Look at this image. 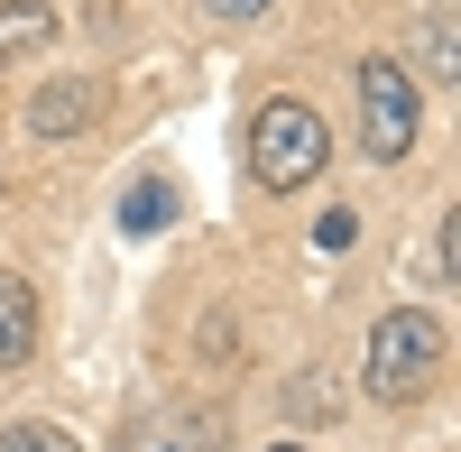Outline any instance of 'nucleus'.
<instances>
[{
	"mask_svg": "<svg viewBox=\"0 0 461 452\" xmlns=\"http://www.w3.org/2000/svg\"><path fill=\"white\" fill-rule=\"evenodd\" d=\"M351 231H360V212H323V221H314L323 249H351Z\"/></svg>",
	"mask_w": 461,
	"mask_h": 452,
	"instance_id": "12",
	"label": "nucleus"
},
{
	"mask_svg": "<svg viewBox=\"0 0 461 452\" xmlns=\"http://www.w3.org/2000/svg\"><path fill=\"white\" fill-rule=\"evenodd\" d=\"M452 231H461V221H434V240H425V277L434 286H452Z\"/></svg>",
	"mask_w": 461,
	"mask_h": 452,
	"instance_id": "11",
	"label": "nucleus"
},
{
	"mask_svg": "<svg viewBox=\"0 0 461 452\" xmlns=\"http://www.w3.org/2000/svg\"><path fill=\"white\" fill-rule=\"evenodd\" d=\"M434 369H443V323H434L425 305L378 314V332H369V397H378V406L425 397V388H434Z\"/></svg>",
	"mask_w": 461,
	"mask_h": 452,
	"instance_id": "2",
	"label": "nucleus"
},
{
	"mask_svg": "<svg viewBox=\"0 0 461 452\" xmlns=\"http://www.w3.org/2000/svg\"><path fill=\"white\" fill-rule=\"evenodd\" d=\"M212 10H221V19H258L267 0H212Z\"/></svg>",
	"mask_w": 461,
	"mask_h": 452,
	"instance_id": "13",
	"label": "nucleus"
},
{
	"mask_svg": "<svg viewBox=\"0 0 461 452\" xmlns=\"http://www.w3.org/2000/svg\"><path fill=\"white\" fill-rule=\"evenodd\" d=\"M360 148H369L378 167H397L406 148H415V84H406L397 56H369L360 65Z\"/></svg>",
	"mask_w": 461,
	"mask_h": 452,
	"instance_id": "3",
	"label": "nucleus"
},
{
	"mask_svg": "<svg viewBox=\"0 0 461 452\" xmlns=\"http://www.w3.org/2000/svg\"><path fill=\"white\" fill-rule=\"evenodd\" d=\"M323 158H332V139H323V111H314V102L277 93V102L249 121V176L267 185V194H304V185L323 176Z\"/></svg>",
	"mask_w": 461,
	"mask_h": 452,
	"instance_id": "1",
	"label": "nucleus"
},
{
	"mask_svg": "<svg viewBox=\"0 0 461 452\" xmlns=\"http://www.w3.org/2000/svg\"><path fill=\"white\" fill-rule=\"evenodd\" d=\"M415 56H425V84H461V19H452V0H434V10H425Z\"/></svg>",
	"mask_w": 461,
	"mask_h": 452,
	"instance_id": "6",
	"label": "nucleus"
},
{
	"mask_svg": "<svg viewBox=\"0 0 461 452\" xmlns=\"http://www.w3.org/2000/svg\"><path fill=\"white\" fill-rule=\"evenodd\" d=\"M28 351H37V286L0 268V369H28Z\"/></svg>",
	"mask_w": 461,
	"mask_h": 452,
	"instance_id": "5",
	"label": "nucleus"
},
{
	"mask_svg": "<svg viewBox=\"0 0 461 452\" xmlns=\"http://www.w3.org/2000/svg\"><path fill=\"white\" fill-rule=\"evenodd\" d=\"M121 452H212V416H148Z\"/></svg>",
	"mask_w": 461,
	"mask_h": 452,
	"instance_id": "7",
	"label": "nucleus"
},
{
	"mask_svg": "<svg viewBox=\"0 0 461 452\" xmlns=\"http://www.w3.org/2000/svg\"><path fill=\"white\" fill-rule=\"evenodd\" d=\"M267 452H304V443H267Z\"/></svg>",
	"mask_w": 461,
	"mask_h": 452,
	"instance_id": "14",
	"label": "nucleus"
},
{
	"mask_svg": "<svg viewBox=\"0 0 461 452\" xmlns=\"http://www.w3.org/2000/svg\"><path fill=\"white\" fill-rule=\"evenodd\" d=\"M47 37H56V10H47V0H10V10H0V65H10V56H37Z\"/></svg>",
	"mask_w": 461,
	"mask_h": 452,
	"instance_id": "8",
	"label": "nucleus"
},
{
	"mask_svg": "<svg viewBox=\"0 0 461 452\" xmlns=\"http://www.w3.org/2000/svg\"><path fill=\"white\" fill-rule=\"evenodd\" d=\"M0 452H84L65 425H0Z\"/></svg>",
	"mask_w": 461,
	"mask_h": 452,
	"instance_id": "10",
	"label": "nucleus"
},
{
	"mask_svg": "<svg viewBox=\"0 0 461 452\" xmlns=\"http://www.w3.org/2000/svg\"><path fill=\"white\" fill-rule=\"evenodd\" d=\"M93 121H102V74H56V84L28 93V130L37 139H74Z\"/></svg>",
	"mask_w": 461,
	"mask_h": 452,
	"instance_id": "4",
	"label": "nucleus"
},
{
	"mask_svg": "<svg viewBox=\"0 0 461 452\" xmlns=\"http://www.w3.org/2000/svg\"><path fill=\"white\" fill-rule=\"evenodd\" d=\"M167 212H176V185L167 176H139L130 203H121V231H167Z\"/></svg>",
	"mask_w": 461,
	"mask_h": 452,
	"instance_id": "9",
	"label": "nucleus"
}]
</instances>
